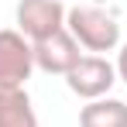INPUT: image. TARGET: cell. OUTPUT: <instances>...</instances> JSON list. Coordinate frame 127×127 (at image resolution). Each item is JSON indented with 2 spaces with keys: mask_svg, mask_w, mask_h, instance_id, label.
Instances as JSON below:
<instances>
[{
  "mask_svg": "<svg viewBox=\"0 0 127 127\" xmlns=\"http://www.w3.org/2000/svg\"><path fill=\"white\" fill-rule=\"evenodd\" d=\"M65 28L86 52L100 55V52L120 48V24H117L113 14H106L100 7H72L65 14Z\"/></svg>",
  "mask_w": 127,
  "mask_h": 127,
  "instance_id": "1",
  "label": "cell"
},
{
  "mask_svg": "<svg viewBox=\"0 0 127 127\" xmlns=\"http://www.w3.org/2000/svg\"><path fill=\"white\" fill-rule=\"evenodd\" d=\"M34 72V48L17 28L0 31V89H21Z\"/></svg>",
  "mask_w": 127,
  "mask_h": 127,
  "instance_id": "2",
  "label": "cell"
},
{
  "mask_svg": "<svg viewBox=\"0 0 127 127\" xmlns=\"http://www.w3.org/2000/svg\"><path fill=\"white\" fill-rule=\"evenodd\" d=\"M65 14L69 10L62 7V0H17L14 24L28 41H41L65 28Z\"/></svg>",
  "mask_w": 127,
  "mask_h": 127,
  "instance_id": "3",
  "label": "cell"
},
{
  "mask_svg": "<svg viewBox=\"0 0 127 127\" xmlns=\"http://www.w3.org/2000/svg\"><path fill=\"white\" fill-rule=\"evenodd\" d=\"M117 83V69L106 62L103 55H83L72 65V72L65 76V86L79 96V100H103Z\"/></svg>",
  "mask_w": 127,
  "mask_h": 127,
  "instance_id": "4",
  "label": "cell"
},
{
  "mask_svg": "<svg viewBox=\"0 0 127 127\" xmlns=\"http://www.w3.org/2000/svg\"><path fill=\"white\" fill-rule=\"evenodd\" d=\"M31 48H34V69H41V72H48V76H69L72 65L83 59L79 41L69 34V28L48 34V38H41V41H31Z\"/></svg>",
  "mask_w": 127,
  "mask_h": 127,
  "instance_id": "5",
  "label": "cell"
},
{
  "mask_svg": "<svg viewBox=\"0 0 127 127\" xmlns=\"http://www.w3.org/2000/svg\"><path fill=\"white\" fill-rule=\"evenodd\" d=\"M0 127H38L28 89H0Z\"/></svg>",
  "mask_w": 127,
  "mask_h": 127,
  "instance_id": "6",
  "label": "cell"
},
{
  "mask_svg": "<svg viewBox=\"0 0 127 127\" xmlns=\"http://www.w3.org/2000/svg\"><path fill=\"white\" fill-rule=\"evenodd\" d=\"M79 127H127V103L124 100H89L79 110Z\"/></svg>",
  "mask_w": 127,
  "mask_h": 127,
  "instance_id": "7",
  "label": "cell"
},
{
  "mask_svg": "<svg viewBox=\"0 0 127 127\" xmlns=\"http://www.w3.org/2000/svg\"><path fill=\"white\" fill-rule=\"evenodd\" d=\"M113 69H117V79L127 86V41L120 45V52H117V65H113Z\"/></svg>",
  "mask_w": 127,
  "mask_h": 127,
  "instance_id": "8",
  "label": "cell"
}]
</instances>
